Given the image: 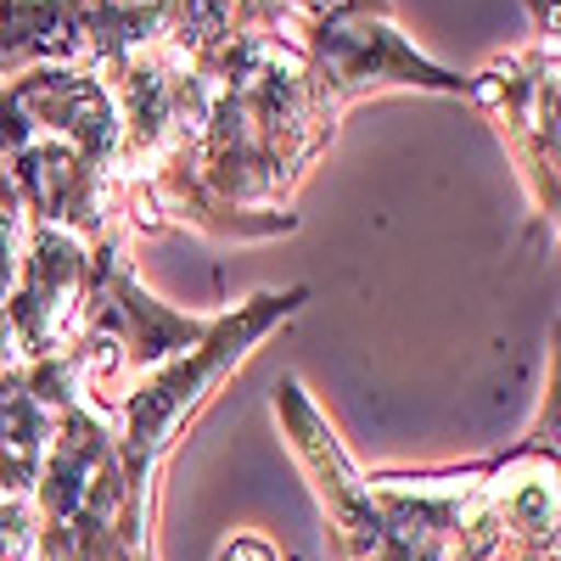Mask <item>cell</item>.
Returning <instances> with one entry per match:
<instances>
[{
  "mask_svg": "<svg viewBox=\"0 0 561 561\" xmlns=\"http://www.w3.org/2000/svg\"><path fill=\"white\" fill-rule=\"evenodd\" d=\"M298 304H304V293H287V298H253V309L230 314L203 348L174 354V365L163 370V377H152L140 393H129V404H124V489H129V500H135L140 478H147L152 455L169 444V433L185 421V410L203 399V388H214V382L225 377V365L237 359L270 320L293 314Z\"/></svg>",
  "mask_w": 561,
  "mask_h": 561,
  "instance_id": "6da1fadb",
  "label": "cell"
},
{
  "mask_svg": "<svg viewBox=\"0 0 561 561\" xmlns=\"http://www.w3.org/2000/svg\"><path fill=\"white\" fill-rule=\"evenodd\" d=\"M280 7H298L309 23H320V18H382V0H280Z\"/></svg>",
  "mask_w": 561,
  "mask_h": 561,
  "instance_id": "277c9868",
  "label": "cell"
},
{
  "mask_svg": "<svg viewBox=\"0 0 561 561\" xmlns=\"http://www.w3.org/2000/svg\"><path fill=\"white\" fill-rule=\"evenodd\" d=\"M304 57L320 79V96L332 102V113L343 102H354L359 90H382V84H415V90H472L460 73L438 68L415 51V45L388 23V18H320L304 28Z\"/></svg>",
  "mask_w": 561,
  "mask_h": 561,
  "instance_id": "7a4b0ae2",
  "label": "cell"
},
{
  "mask_svg": "<svg viewBox=\"0 0 561 561\" xmlns=\"http://www.w3.org/2000/svg\"><path fill=\"white\" fill-rule=\"evenodd\" d=\"M219 561H275V556H270V545H259V539H230V545L219 550Z\"/></svg>",
  "mask_w": 561,
  "mask_h": 561,
  "instance_id": "5b68a950",
  "label": "cell"
},
{
  "mask_svg": "<svg viewBox=\"0 0 561 561\" xmlns=\"http://www.w3.org/2000/svg\"><path fill=\"white\" fill-rule=\"evenodd\" d=\"M79 304H84V253L73 242V230L39 225L28 264H23V287L7 314V332L28 354H45V348H57V332L79 314Z\"/></svg>",
  "mask_w": 561,
  "mask_h": 561,
  "instance_id": "3957f363",
  "label": "cell"
}]
</instances>
